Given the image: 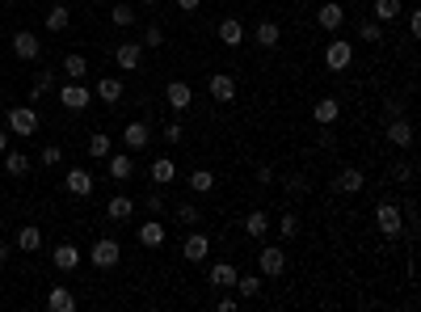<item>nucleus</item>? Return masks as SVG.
Here are the masks:
<instances>
[{"instance_id": "nucleus-1", "label": "nucleus", "mask_w": 421, "mask_h": 312, "mask_svg": "<svg viewBox=\"0 0 421 312\" xmlns=\"http://www.w3.org/2000/svg\"><path fill=\"white\" fill-rule=\"evenodd\" d=\"M375 228H379L388 241H396V236L404 232V211H400V207H396L392 198H384V202L375 207Z\"/></svg>"}, {"instance_id": "nucleus-2", "label": "nucleus", "mask_w": 421, "mask_h": 312, "mask_svg": "<svg viewBox=\"0 0 421 312\" xmlns=\"http://www.w3.org/2000/svg\"><path fill=\"white\" fill-rule=\"evenodd\" d=\"M89 257H93V266H97V270H114V266H118V257H123V245H118L114 236H101V241H93Z\"/></svg>"}, {"instance_id": "nucleus-3", "label": "nucleus", "mask_w": 421, "mask_h": 312, "mask_svg": "<svg viewBox=\"0 0 421 312\" xmlns=\"http://www.w3.org/2000/svg\"><path fill=\"white\" fill-rule=\"evenodd\" d=\"M5 127H9L13 135L30 139V135H38V114H34L30 106H13V110H5Z\"/></svg>"}, {"instance_id": "nucleus-4", "label": "nucleus", "mask_w": 421, "mask_h": 312, "mask_svg": "<svg viewBox=\"0 0 421 312\" xmlns=\"http://www.w3.org/2000/svg\"><path fill=\"white\" fill-rule=\"evenodd\" d=\"M350 64H354V42L333 38V42L325 46V68H329V72H346Z\"/></svg>"}, {"instance_id": "nucleus-5", "label": "nucleus", "mask_w": 421, "mask_h": 312, "mask_svg": "<svg viewBox=\"0 0 421 312\" xmlns=\"http://www.w3.org/2000/svg\"><path fill=\"white\" fill-rule=\"evenodd\" d=\"M206 93L220 101V106H232L236 101V76H228V72H210L206 76Z\"/></svg>"}, {"instance_id": "nucleus-6", "label": "nucleus", "mask_w": 421, "mask_h": 312, "mask_svg": "<svg viewBox=\"0 0 421 312\" xmlns=\"http://www.w3.org/2000/svg\"><path fill=\"white\" fill-rule=\"evenodd\" d=\"M257 266H261V275H266V279H278L287 270V253L274 249V245H261L257 249Z\"/></svg>"}, {"instance_id": "nucleus-7", "label": "nucleus", "mask_w": 421, "mask_h": 312, "mask_svg": "<svg viewBox=\"0 0 421 312\" xmlns=\"http://www.w3.org/2000/svg\"><path fill=\"white\" fill-rule=\"evenodd\" d=\"M89 101H93V93H89L80 80H68V85L60 89V106H64V110H72V114H80V110L89 106Z\"/></svg>"}, {"instance_id": "nucleus-8", "label": "nucleus", "mask_w": 421, "mask_h": 312, "mask_svg": "<svg viewBox=\"0 0 421 312\" xmlns=\"http://www.w3.org/2000/svg\"><path fill=\"white\" fill-rule=\"evenodd\" d=\"M165 101H169L173 114H186V110L194 106V89H190L186 80H169V85H165Z\"/></svg>"}, {"instance_id": "nucleus-9", "label": "nucleus", "mask_w": 421, "mask_h": 312, "mask_svg": "<svg viewBox=\"0 0 421 312\" xmlns=\"http://www.w3.org/2000/svg\"><path fill=\"white\" fill-rule=\"evenodd\" d=\"M147 144H152V123H147V119H135V123L123 127V148H127V152H139V148H147Z\"/></svg>"}, {"instance_id": "nucleus-10", "label": "nucleus", "mask_w": 421, "mask_h": 312, "mask_svg": "<svg viewBox=\"0 0 421 312\" xmlns=\"http://www.w3.org/2000/svg\"><path fill=\"white\" fill-rule=\"evenodd\" d=\"M181 257H186V262H194V266H198V262H206V257H210V236L194 228V232L181 241Z\"/></svg>"}, {"instance_id": "nucleus-11", "label": "nucleus", "mask_w": 421, "mask_h": 312, "mask_svg": "<svg viewBox=\"0 0 421 312\" xmlns=\"http://www.w3.org/2000/svg\"><path fill=\"white\" fill-rule=\"evenodd\" d=\"M13 55H17L21 64H34V60L42 55V46H38V38H34L30 30H17V34H13Z\"/></svg>"}, {"instance_id": "nucleus-12", "label": "nucleus", "mask_w": 421, "mask_h": 312, "mask_svg": "<svg viewBox=\"0 0 421 312\" xmlns=\"http://www.w3.org/2000/svg\"><path fill=\"white\" fill-rule=\"evenodd\" d=\"M114 64H118L123 72H139V64H143V42H123V46H114Z\"/></svg>"}, {"instance_id": "nucleus-13", "label": "nucleus", "mask_w": 421, "mask_h": 312, "mask_svg": "<svg viewBox=\"0 0 421 312\" xmlns=\"http://www.w3.org/2000/svg\"><path fill=\"white\" fill-rule=\"evenodd\" d=\"M362 186H366V173H362L358 165H346V169L333 177V190H341V194H362Z\"/></svg>"}, {"instance_id": "nucleus-14", "label": "nucleus", "mask_w": 421, "mask_h": 312, "mask_svg": "<svg viewBox=\"0 0 421 312\" xmlns=\"http://www.w3.org/2000/svg\"><path fill=\"white\" fill-rule=\"evenodd\" d=\"M236 275H240V270H236L232 262H215V266L206 270V283L215 287V291H232V287H236Z\"/></svg>"}, {"instance_id": "nucleus-15", "label": "nucleus", "mask_w": 421, "mask_h": 312, "mask_svg": "<svg viewBox=\"0 0 421 312\" xmlns=\"http://www.w3.org/2000/svg\"><path fill=\"white\" fill-rule=\"evenodd\" d=\"M93 93L105 101V106H118L123 93H127V80H118V76H101V80L93 85Z\"/></svg>"}, {"instance_id": "nucleus-16", "label": "nucleus", "mask_w": 421, "mask_h": 312, "mask_svg": "<svg viewBox=\"0 0 421 312\" xmlns=\"http://www.w3.org/2000/svg\"><path fill=\"white\" fill-rule=\"evenodd\" d=\"M388 144H392V148H413V123H409L404 114L388 119Z\"/></svg>"}, {"instance_id": "nucleus-17", "label": "nucleus", "mask_w": 421, "mask_h": 312, "mask_svg": "<svg viewBox=\"0 0 421 312\" xmlns=\"http://www.w3.org/2000/svg\"><path fill=\"white\" fill-rule=\"evenodd\" d=\"M64 186H68V194H76V198H93V173L89 169H68V177H64Z\"/></svg>"}, {"instance_id": "nucleus-18", "label": "nucleus", "mask_w": 421, "mask_h": 312, "mask_svg": "<svg viewBox=\"0 0 421 312\" xmlns=\"http://www.w3.org/2000/svg\"><path fill=\"white\" fill-rule=\"evenodd\" d=\"M312 119L321 123V127H333V123L341 119V101H337V97H321V101L312 106Z\"/></svg>"}, {"instance_id": "nucleus-19", "label": "nucleus", "mask_w": 421, "mask_h": 312, "mask_svg": "<svg viewBox=\"0 0 421 312\" xmlns=\"http://www.w3.org/2000/svg\"><path fill=\"white\" fill-rule=\"evenodd\" d=\"M51 262H55V270H64V275H68V270H76V266H80V249L64 241V245L51 249Z\"/></svg>"}, {"instance_id": "nucleus-20", "label": "nucleus", "mask_w": 421, "mask_h": 312, "mask_svg": "<svg viewBox=\"0 0 421 312\" xmlns=\"http://www.w3.org/2000/svg\"><path fill=\"white\" fill-rule=\"evenodd\" d=\"M105 169H110L114 182H131V177H135V165H131L127 152H110V156H105Z\"/></svg>"}, {"instance_id": "nucleus-21", "label": "nucleus", "mask_w": 421, "mask_h": 312, "mask_svg": "<svg viewBox=\"0 0 421 312\" xmlns=\"http://www.w3.org/2000/svg\"><path fill=\"white\" fill-rule=\"evenodd\" d=\"M165 236H169V232H165L161 220H143V224H139V245H143V249H161Z\"/></svg>"}, {"instance_id": "nucleus-22", "label": "nucleus", "mask_w": 421, "mask_h": 312, "mask_svg": "<svg viewBox=\"0 0 421 312\" xmlns=\"http://www.w3.org/2000/svg\"><path fill=\"white\" fill-rule=\"evenodd\" d=\"M135 216V202L127 198V194H114L110 202H105V220H114V224H127Z\"/></svg>"}, {"instance_id": "nucleus-23", "label": "nucleus", "mask_w": 421, "mask_h": 312, "mask_svg": "<svg viewBox=\"0 0 421 312\" xmlns=\"http://www.w3.org/2000/svg\"><path fill=\"white\" fill-rule=\"evenodd\" d=\"M316 26H321V30H341V26H346V9L329 0V5L316 9Z\"/></svg>"}, {"instance_id": "nucleus-24", "label": "nucleus", "mask_w": 421, "mask_h": 312, "mask_svg": "<svg viewBox=\"0 0 421 312\" xmlns=\"http://www.w3.org/2000/svg\"><path fill=\"white\" fill-rule=\"evenodd\" d=\"M278 38H283L278 21H257V30H253V42H257V46H266V51H274V46H278Z\"/></svg>"}, {"instance_id": "nucleus-25", "label": "nucleus", "mask_w": 421, "mask_h": 312, "mask_svg": "<svg viewBox=\"0 0 421 312\" xmlns=\"http://www.w3.org/2000/svg\"><path fill=\"white\" fill-rule=\"evenodd\" d=\"M13 249H21V253H34V249H42V228H34V224H21V228H17V241H13Z\"/></svg>"}, {"instance_id": "nucleus-26", "label": "nucleus", "mask_w": 421, "mask_h": 312, "mask_svg": "<svg viewBox=\"0 0 421 312\" xmlns=\"http://www.w3.org/2000/svg\"><path fill=\"white\" fill-rule=\"evenodd\" d=\"M147 177H152L156 186H169V182L177 177V165L169 161V156H156V161H152V169H147Z\"/></svg>"}, {"instance_id": "nucleus-27", "label": "nucleus", "mask_w": 421, "mask_h": 312, "mask_svg": "<svg viewBox=\"0 0 421 312\" xmlns=\"http://www.w3.org/2000/svg\"><path fill=\"white\" fill-rule=\"evenodd\" d=\"M0 161H5V173H9V177H26V173H30V156L17 152V148H9Z\"/></svg>"}, {"instance_id": "nucleus-28", "label": "nucleus", "mask_w": 421, "mask_h": 312, "mask_svg": "<svg viewBox=\"0 0 421 312\" xmlns=\"http://www.w3.org/2000/svg\"><path fill=\"white\" fill-rule=\"evenodd\" d=\"M46 308H51V312H76V295H72L68 287H51Z\"/></svg>"}, {"instance_id": "nucleus-29", "label": "nucleus", "mask_w": 421, "mask_h": 312, "mask_svg": "<svg viewBox=\"0 0 421 312\" xmlns=\"http://www.w3.org/2000/svg\"><path fill=\"white\" fill-rule=\"evenodd\" d=\"M42 21H46V30H51V34H60V30H68V21H72V9L64 5V0H60L55 9H46V17H42Z\"/></svg>"}, {"instance_id": "nucleus-30", "label": "nucleus", "mask_w": 421, "mask_h": 312, "mask_svg": "<svg viewBox=\"0 0 421 312\" xmlns=\"http://www.w3.org/2000/svg\"><path fill=\"white\" fill-rule=\"evenodd\" d=\"M220 42H224V46H240V42H244V26H240L236 17H224V21H220Z\"/></svg>"}, {"instance_id": "nucleus-31", "label": "nucleus", "mask_w": 421, "mask_h": 312, "mask_svg": "<svg viewBox=\"0 0 421 312\" xmlns=\"http://www.w3.org/2000/svg\"><path fill=\"white\" fill-rule=\"evenodd\" d=\"M371 13H375V21H379V26H388V21H396V17L404 13V5H400V0H375Z\"/></svg>"}, {"instance_id": "nucleus-32", "label": "nucleus", "mask_w": 421, "mask_h": 312, "mask_svg": "<svg viewBox=\"0 0 421 312\" xmlns=\"http://www.w3.org/2000/svg\"><path fill=\"white\" fill-rule=\"evenodd\" d=\"M173 220H177L181 228H198V224H202L206 216H202V207H194V202H181L177 211H173Z\"/></svg>"}, {"instance_id": "nucleus-33", "label": "nucleus", "mask_w": 421, "mask_h": 312, "mask_svg": "<svg viewBox=\"0 0 421 312\" xmlns=\"http://www.w3.org/2000/svg\"><path fill=\"white\" fill-rule=\"evenodd\" d=\"M244 232H249L253 241H261V236L270 232V216H266V211H249V216H244Z\"/></svg>"}, {"instance_id": "nucleus-34", "label": "nucleus", "mask_w": 421, "mask_h": 312, "mask_svg": "<svg viewBox=\"0 0 421 312\" xmlns=\"http://www.w3.org/2000/svg\"><path fill=\"white\" fill-rule=\"evenodd\" d=\"M64 76H68V80H84V76H89V60L76 55V51H72V55H64Z\"/></svg>"}, {"instance_id": "nucleus-35", "label": "nucleus", "mask_w": 421, "mask_h": 312, "mask_svg": "<svg viewBox=\"0 0 421 312\" xmlns=\"http://www.w3.org/2000/svg\"><path fill=\"white\" fill-rule=\"evenodd\" d=\"M110 135H105V131H93L89 135V156H93V161H105V156H110Z\"/></svg>"}, {"instance_id": "nucleus-36", "label": "nucleus", "mask_w": 421, "mask_h": 312, "mask_svg": "<svg viewBox=\"0 0 421 312\" xmlns=\"http://www.w3.org/2000/svg\"><path fill=\"white\" fill-rule=\"evenodd\" d=\"M232 291H240L244 300H257L261 295V275H236V287Z\"/></svg>"}, {"instance_id": "nucleus-37", "label": "nucleus", "mask_w": 421, "mask_h": 312, "mask_svg": "<svg viewBox=\"0 0 421 312\" xmlns=\"http://www.w3.org/2000/svg\"><path fill=\"white\" fill-rule=\"evenodd\" d=\"M190 190L194 194H210V190H215V173H210V169H194L190 173Z\"/></svg>"}, {"instance_id": "nucleus-38", "label": "nucleus", "mask_w": 421, "mask_h": 312, "mask_svg": "<svg viewBox=\"0 0 421 312\" xmlns=\"http://www.w3.org/2000/svg\"><path fill=\"white\" fill-rule=\"evenodd\" d=\"M358 38H362V42H379V38H384V26H379L375 17H366V21L358 26Z\"/></svg>"}, {"instance_id": "nucleus-39", "label": "nucleus", "mask_w": 421, "mask_h": 312, "mask_svg": "<svg viewBox=\"0 0 421 312\" xmlns=\"http://www.w3.org/2000/svg\"><path fill=\"white\" fill-rule=\"evenodd\" d=\"M51 89H55V72H51V68H42V72L34 76V97H46Z\"/></svg>"}, {"instance_id": "nucleus-40", "label": "nucleus", "mask_w": 421, "mask_h": 312, "mask_svg": "<svg viewBox=\"0 0 421 312\" xmlns=\"http://www.w3.org/2000/svg\"><path fill=\"white\" fill-rule=\"evenodd\" d=\"M135 17H139V13H135L131 5H114V9H110V21H114V26H135Z\"/></svg>"}, {"instance_id": "nucleus-41", "label": "nucleus", "mask_w": 421, "mask_h": 312, "mask_svg": "<svg viewBox=\"0 0 421 312\" xmlns=\"http://www.w3.org/2000/svg\"><path fill=\"white\" fill-rule=\"evenodd\" d=\"M143 211H152V216H165V194H161V190L143 194Z\"/></svg>"}, {"instance_id": "nucleus-42", "label": "nucleus", "mask_w": 421, "mask_h": 312, "mask_svg": "<svg viewBox=\"0 0 421 312\" xmlns=\"http://www.w3.org/2000/svg\"><path fill=\"white\" fill-rule=\"evenodd\" d=\"M38 161H42L46 169H55V165L64 161V148H60V144H51V148H42V156H38Z\"/></svg>"}, {"instance_id": "nucleus-43", "label": "nucleus", "mask_w": 421, "mask_h": 312, "mask_svg": "<svg viewBox=\"0 0 421 312\" xmlns=\"http://www.w3.org/2000/svg\"><path fill=\"white\" fill-rule=\"evenodd\" d=\"M161 135H165V144H181L186 127H181V123H165V127H161Z\"/></svg>"}, {"instance_id": "nucleus-44", "label": "nucleus", "mask_w": 421, "mask_h": 312, "mask_svg": "<svg viewBox=\"0 0 421 312\" xmlns=\"http://www.w3.org/2000/svg\"><path fill=\"white\" fill-rule=\"evenodd\" d=\"M287 194H291V198H299V194H307V177H303V173H295V177H287Z\"/></svg>"}, {"instance_id": "nucleus-45", "label": "nucleus", "mask_w": 421, "mask_h": 312, "mask_svg": "<svg viewBox=\"0 0 421 312\" xmlns=\"http://www.w3.org/2000/svg\"><path fill=\"white\" fill-rule=\"evenodd\" d=\"M143 46H165V30L161 26H147L143 30Z\"/></svg>"}, {"instance_id": "nucleus-46", "label": "nucleus", "mask_w": 421, "mask_h": 312, "mask_svg": "<svg viewBox=\"0 0 421 312\" xmlns=\"http://www.w3.org/2000/svg\"><path fill=\"white\" fill-rule=\"evenodd\" d=\"M278 232H283V236H295V232H299V216H283V220H278Z\"/></svg>"}, {"instance_id": "nucleus-47", "label": "nucleus", "mask_w": 421, "mask_h": 312, "mask_svg": "<svg viewBox=\"0 0 421 312\" xmlns=\"http://www.w3.org/2000/svg\"><path fill=\"white\" fill-rule=\"evenodd\" d=\"M392 182H413V165H392Z\"/></svg>"}, {"instance_id": "nucleus-48", "label": "nucleus", "mask_w": 421, "mask_h": 312, "mask_svg": "<svg viewBox=\"0 0 421 312\" xmlns=\"http://www.w3.org/2000/svg\"><path fill=\"white\" fill-rule=\"evenodd\" d=\"M316 144H321V148H337V135H333V127H321V135H316Z\"/></svg>"}, {"instance_id": "nucleus-49", "label": "nucleus", "mask_w": 421, "mask_h": 312, "mask_svg": "<svg viewBox=\"0 0 421 312\" xmlns=\"http://www.w3.org/2000/svg\"><path fill=\"white\" fill-rule=\"evenodd\" d=\"M257 182H261V186H274V169L261 165V169H257Z\"/></svg>"}, {"instance_id": "nucleus-50", "label": "nucleus", "mask_w": 421, "mask_h": 312, "mask_svg": "<svg viewBox=\"0 0 421 312\" xmlns=\"http://www.w3.org/2000/svg\"><path fill=\"white\" fill-rule=\"evenodd\" d=\"M409 30H413V38L421 34V13H417V9H409Z\"/></svg>"}, {"instance_id": "nucleus-51", "label": "nucleus", "mask_w": 421, "mask_h": 312, "mask_svg": "<svg viewBox=\"0 0 421 312\" xmlns=\"http://www.w3.org/2000/svg\"><path fill=\"white\" fill-rule=\"evenodd\" d=\"M177 9H181V13H198V9H202V0H177Z\"/></svg>"}, {"instance_id": "nucleus-52", "label": "nucleus", "mask_w": 421, "mask_h": 312, "mask_svg": "<svg viewBox=\"0 0 421 312\" xmlns=\"http://www.w3.org/2000/svg\"><path fill=\"white\" fill-rule=\"evenodd\" d=\"M220 312H236V300H232V291H228V295L220 300Z\"/></svg>"}, {"instance_id": "nucleus-53", "label": "nucleus", "mask_w": 421, "mask_h": 312, "mask_svg": "<svg viewBox=\"0 0 421 312\" xmlns=\"http://www.w3.org/2000/svg\"><path fill=\"white\" fill-rule=\"evenodd\" d=\"M9 152V127H0V156Z\"/></svg>"}, {"instance_id": "nucleus-54", "label": "nucleus", "mask_w": 421, "mask_h": 312, "mask_svg": "<svg viewBox=\"0 0 421 312\" xmlns=\"http://www.w3.org/2000/svg\"><path fill=\"white\" fill-rule=\"evenodd\" d=\"M9 253H13V245H5V241H0V266L9 262Z\"/></svg>"}, {"instance_id": "nucleus-55", "label": "nucleus", "mask_w": 421, "mask_h": 312, "mask_svg": "<svg viewBox=\"0 0 421 312\" xmlns=\"http://www.w3.org/2000/svg\"><path fill=\"white\" fill-rule=\"evenodd\" d=\"M139 5H161V0H139Z\"/></svg>"}, {"instance_id": "nucleus-56", "label": "nucleus", "mask_w": 421, "mask_h": 312, "mask_svg": "<svg viewBox=\"0 0 421 312\" xmlns=\"http://www.w3.org/2000/svg\"><path fill=\"white\" fill-rule=\"evenodd\" d=\"M0 228H5V211H0Z\"/></svg>"}, {"instance_id": "nucleus-57", "label": "nucleus", "mask_w": 421, "mask_h": 312, "mask_svg": "<svg viewBox=\"0 0 421 312\" xmlns=\"http://www.w3.org/2000/svg\"><path fill=\"white\" fill-rule=\"evenodd\" d=\"M89 5H101V0H89Z\"/></svg>"}, {"instance_id": "nucleus-58", "label": "nucleus", "mask_w": 421, "mask_h": 312, "mask_svg": "<svg viewBox=\"0 0 421 312\" xmlns=\"http://www.w3.org/2000/svg\"><path fill=\"white\" fill-rule=\"evenodd\" d=\"M5 5H17V0H5Z\"/></svg>"}]
</instances>
